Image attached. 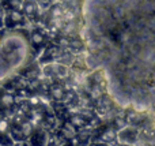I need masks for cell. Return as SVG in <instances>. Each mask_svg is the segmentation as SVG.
Wrapping results in <instances>:
<instances>
[{
	"instance_id": "6da1fadb",
	"label": "cell",
	"mask_w": 155,
	"mask_h": 146,
	"mask_svg": "<svg viewBox=\"0 0 155 146\" xmlns=\"http://www.w3.org/2000/svg\"><path fill=\"white\" fill-rule=\"evenodd\" d=\"M31 56L34 52L29 42V33L23 29L7 30L0 38V83L29 67Z\"/></svg>"
},
{
	"instance_id": "7a4b0ae2",
	"label": "cell",
	"mask_w": 155,
	"mask_h": 146,
	"mask_svg": "<svg viewBox=\"0 0 155 146\" xmlns=\"http://www.w3.org/2000/svg\"><path fill=\"white\" fill-rule=\"evenodd\" d=\"M29 42L34 52V56H37L49 45V33L42 27H35L29 32Z\"/></svg>"
},
{
	"instance_id": "3957f363",
	"label": "cell",
	"mask_w": 155,
	"mask_h": 146,
	"mask_svg": "<svg viewBox=\"0 0 155 146\" xmlns=\"http://www.w3.org/2000/svg\"><path fill=\"white\" fill-rule=\"evenodd\" d=\"M29 25V21L25 16L22 10H10L5 11V21L4 27L7 30H19L25 29Z\"/></svg>"
},
{
	"instance_id": "277c9868",
	"label": "cell",
	"mask_w": 155,
	"mask_h": 146,
	"mask_svg": "<svg viewBox=\"0 0 155 146\" xmlns=\"http://www.w3.org/2000/svg\"><path fill=\"white\" fill-rule=\"evenodd\" d=\"M25 16L27 18L29 23H38L41 19V11H40V3L38 0H25L22 5Z\"/></svg>"
},
{
	"instance_id": "5b68a950",
	"label": "cell",
	"mask_w": 155,
	"mask_h": 146,
	"mask_svg": "<svg viewBox=\"0 0 155 146\" xmlns=\"http://www.w3.org/2000/svg\"><path fill=\"white\" fill-rule=\"evenodd\" d=\"M49 138H51V134L48 133V130L38 126L34 128L31 137L29 138V144L31 146H46Z\"/></svg>"
},
{
	"instance_id": "8992f818",
	"label": "cell",
	"mask_w": 155,
	"mask_h": 146,
	"mask_svg": "<svg viewBox=\"0 0 155 146\" xmlns=\"http://www.w3.org/2000/svg\"><path fill=\"white\" fill-rule=\"evenodd\" d=\"M49 96H51V98L54 103H63V101H65L68 93L65 90L64 85L60 83V82H54L49 87Z\"/></svg>"
},
{
	"instance_id": "52a82bcc",
	"label": "cell",
	"mask_w": 155,
	"mask_h": 146,
	"mask_svg": "<svg viewBox=\"0 0 155 146\" xmlns=\"http://www.w3.org/2000/svg\"><path fill=\"white\" fill-rule=\"evenodd\" d=\"M68 120H70V123H72L74 126L78 128V130H82V128H84L88 124V117H86L84 115L82 114H74V115H70L68 116Z\"/></svg>"
},
{
	"instance_id": "ba28073f",
	"label": "cell",
	"mask_w": 155,
	"mask_h": 146,
	"mask_svg": "<svg viewBox=\"0 0 155 146\" xmlns=\"http://www.w3.org/2000/svg\"><path fill=\"white\" fill-rule=\"evenodd\" d=\"M114 138H116L114 130H113V128H110V127H107V128H105L102 133L99 131L97 142H104V144H109V142H112Z\"/></svg>"
},
{
	"instance_id": "9c48e42d",
	"label": "cell",
	"mask_w": 155,
	"mask_h": 146,
	"mask_svg": "<svg viewBox=\"0 0 155 146\" xmlns=\"http://www.w3.org/2000/svg\"><path fill=\"white\" fill-rule=\"evenodd\" d=\"M23 2H25V0H3L0 4L4 7L5 11H10V10H22Z\"/></svg>"
},
{
	"instance_id": "30bf717a",
	"label": "cell",
	"mask_w": 155,
	"mask_h": 146,
	"mask_svg": "<svg viewBox=\"0 0 155 146\" xmlns=\"http://www.w3.org/2000/svg\"><path fill=\"white\" fill-rule=\"evenodd\" d=\"M4 21H5V10H4V7L0 4V27H2V29H5Z\"/></svg>"
},
{
	"instance_id": "8fae6325",
	"label": "cell",
	"mask_w": 155,
	"mask_h": 146,
	"mask_svg": "<svg viewBox=\"0 0 155 146\" xmlns=\"http://www.w3.org/2000/svg\"><path fill=\"white\" fill-rule=\"evenodd\" d=\"M12 146H31L29 144V141H19V142H15Z\"/></svg>"
},
{
	"instance_id": "7c38bea8",
	"label": "cell",
	"mask_w": 155,
	"mask_h": 146,
	"mask_svg": "<svg viewBox=\"0 0 155 146\" xmlns=\"http://www.w3.org/2000/svg\"><path fill=\"white\" fill-rule=\"evenodd\" d=\"M87 146H107V144H104V142H97V141H93L90 142Z\"/></svg>"
},
{
	"instance_id": "4fadbf2b",
	"label": "cell",
	"mask_w": 155,
	"mask_h": 146,
	"mask_svg": "<svg viewBox=\"0 0 155 146\" xmlns=\"http://www.w3.org/2000/svg\"><path fill=\"white\" fill-rule=\"evenodd\" d=\"M7 32V29H2V27H0V38L3 37V36H4V33Z\"/></svg>"
},
{
	"instance_id": "5bb4252c",
	"label": "cell",
	"mask_w": 155,
	"mask_h": 146,
	"mask_svg": "<svg viewBox=\"0 0 155 146\" xmlns=\"http://www.w3.org/2000/svg\"><path fill=\"white\" fill-rule=\"evenodd\" d=\"M61 146H75V145H72L71 142H64V144H63Z\"/></svg>"
},
{
	"instance_id": "9a60e30c",
	"label": "cell",
	"mask_w": 155,
	"mask_h": 146,
	"mask_svg": "<svg viewBox=\"0 0 155 146\" xmlns=\"http://www.w3.org/2000/svg\"><path fill=\"white\" fill-rule=\"evenodd\" d=\"M0 3H2V0H0Z\"/></svg>"
},
{
	"instance_id": "2e32d148",
	"label": "cell",
	"mask_w": 155,
	"mask_h": 146,
	"mask_svg": "<svg viewBox=\"0 0 155 146\" xmlns=\"http://www.w3.org/2000/svg\"><path fill=\"white\" fill-rule=\"evenodd\" d=\"M2 2H3V0H2Z\"/></svg>"
}]
</instances>
